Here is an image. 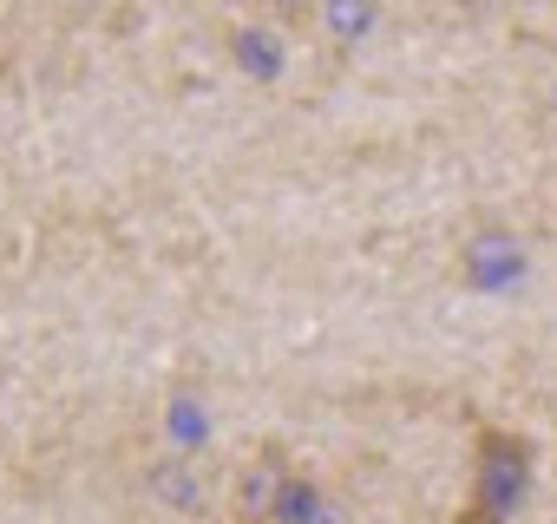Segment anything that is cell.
<instances>
[{
	"instance_id": "cell-5",
	"label": "cell",
	"mask_w": 557,
	"mask_h": 524,
	"mask_svg": "<svg viewBox=\"0 0 557 524\" xmlns=\"http://www.w3.org/2000/svg\"><path fill=\"white\" fill-rule=\"evenodd\" d=\"M459 262H466V276H472V283H505V276H518V242H511L505 229H485Z\"/></svg>"
},
{
	"instance_id": "cell-2",
	"label": "cell",
	"mask_w": 557,
	"mask_h": 524,
	"mask_svg": "<svg viewBox=\"0 0 557 524\" xmlns=\"http://www.w3.org/2000/svg\"><path fill=\"white\" fill-rule=\"evenodd\" d=\"M296 478H302V465L289 459V446L283 439H262L243 459L236 485H230V524H283L289 498H296Z\"/></svg>"
},
{
	"instance_id": "cell-1",
	"label": "cell",
	"mask_w": 557,
	"mask_h": 524,
	"mask_svg": "<svg viewBox=\"0 0 557 524\" xmlns=\"http://www.w3.org/2000/svg\"><path fill=\"white\" fill-rule=\"evenodd\" d=\"M531 478V446L505 426H479V472H472V504L453 524H498L511 517V504L524 498Z\"/></svg>"
},
{
	"instance_id": "cell-3",
	"label": "cell",
	"mask_w": 557,
	"mask_h": 524,
	"mask_svg": "<svg viewBox=\"0 0 557 524\" xmlns=\"http://www.w3.org/2000/svg\"><path fill=\"white\" fill-rule=\"evenodd\" d=\"M145 485H151V498L171 504V511H203V504H210V478H203L197 459H158V465L145 472Z\"/></svg>"
},
{
	"instance_id": "cell-4",
	"label": "cell",
	"mask_w": 557,
	"mask_h": 524,
	"mask_svg": "<svg viewBox=\"0 0 557 524\" xmlns=\"http://www.w3.org/2000/svg\"><path fill=\"white\" fill-rule=\"evenodd\" d=\"M309 21H315L335 47H355V40H368V34H374L381 0H309Z\"/></svg>"
}]
</instances>
